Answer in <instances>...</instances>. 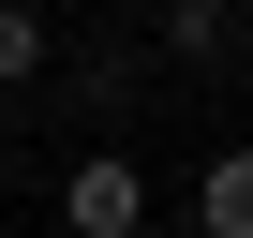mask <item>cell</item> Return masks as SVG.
Returning <instances> with one entry per match:
<instances>
[{
    "instance_id": "2",
    "label": "cell",
    "mask_w": 253,
    "mask_h": 238,
    "mask_svg": "<svg viewBox=\"0 0 253 238\" xmlns=\"http://www.w3.org/2000/svg\"><path fill=\"white\" fill-rule=\"evenodd\" d=\"M149 30H164L179 75H223V60H238V15H223V0H149Z\"/></svg>"
},
{
    "instance_id": "5",
    "label": "cell",
    "mask_w": 253,
    "mask_h": 238,
    "mask_svg": "<svg viewBox=\"0 0 253 238\" xmlns=\"http://www.w3.org/2000/svg\"><path fill=\"white\" fill-rule=\"evenodd\" d=\"M223 15H253V0H223Z\"/></svg>"
},
{
    "instance_id": "3",
    "label": "cell",
    "mask_w": 253,
    "mask_h": 238,
    "mask_svg": "<svg viewBox=\"0 0 253 238\" xmlns=\"http://www.w3.org/2000/svg\"><path fill=\"white\" fill-rule=\"evenodd\" d=\"M194 238H253V134L194 164Z\"/></svg>"
},
{
    "instance_id": "4",
    "label": "cell",
    "mask_w": 253,
    "mask_h": 238,
    "mask_svg": "<svg viewBox=\"0 0 253 238\" xmlns=\"http://www.w3.org/2000/svg\"><path fill=\"white\" fill-rule=\"evenodd\" d=\"M60 60V30H45V0H0V89H30Z\"/></svg>"
},
{
    "instance_id": "1",
    "label": "cell",
    "mask_w": 253,
    "mask_h": 238,
    "mask_svg": "<svg viewBox=\"0 0 253 238\" xmlns=\"http://www.w3.org/2000/svg\"><path fill=\"white\" fill-rule=\"evenodd\" d=\"M149 208H164V194H149L134 149H75V164H60V238H149Z\"/></svg>"
}]
</instances>
